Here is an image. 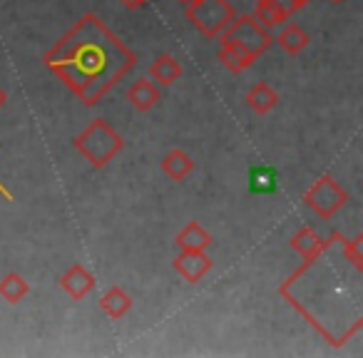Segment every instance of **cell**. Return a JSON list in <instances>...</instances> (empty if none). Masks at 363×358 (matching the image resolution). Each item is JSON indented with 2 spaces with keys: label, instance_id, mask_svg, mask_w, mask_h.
<instances>
[{
  "label": "cell",
  "instance_id": "17",
  "mask_svg": "<svg viewBox=\"0 0 363 358\" xmlns=\"http://www.w3.org/2000/svg\"><path fill=\"white\" fill-rule=\"evenodd\" d=\"M254 21L259 23L262 28H277V26H281L284 21H286L291 13L286 11V8H281V6H277L274 0H257V8H254Z\"/></svg>",
  "mask_w": 363,
  "mask_h": 358
},
{
  "label": "cell",
  "instance_id": "8",
  "mask_svg": "<svg viewBox=\"0 0 363 358\" xmlns=\"http://www.w3.org/2000/svg\"><path fill=\"white\" fill-rule=\"evenodd\" d=\"M217 57L229 72H234V75H239V72H244L247 67H252L254 62H257V57H254L252 52L244 50L239 43H232V40H219Z\"/></svg>",
  "mask_w": 363,
  "mask_h": 358
},
{
  "label": "cell",
  "instance_id": "6",
  "mask_svg": "<svg viewBox=\"0 0 363 358\" xmlns=\"http://www.w3.org/2000/svg\"><path fill=\"white\" fill-rule=\"evenodd\" d=\"M214 262L207 257V252H179L174 259V272L187 284H197L212 272Z\"/></svg>",
  "mask_w": 363,
  "mask_h": 358
},
{
  "label": "cell",
  "instance_id": "23",
  "mask_svg": "<svg viewBox=\"0 0 363 358\" xmlns=\"http://www.w3.org/2000/svg\"><path fill=\"white\" fill-rule=\"evenodd\" d=\"M6 102H8V92L3 90V87H0V107L6 105Z\"/></svg>",
  "mask_w": 363,
  "mask_h": 358
},
{
  "label": "cell",
  "instance_id": "15",
  "mask_svg": "<svg viewBox=\"0 0 363 358\" xmlns=\"http://www.w3.org/2000/svg\"><path fill=\"white\" fill-rule=\"evenodd\" d=\"M277 102H279V95L269 82H257V85L247 92V105L252 107L257 115L272 112L274 107H277Z\"/></svg>",
  "mask_w": 363,
  "mask_h": 358
},
{
  "label": "cell",
  "instance_id": "18",
  "mask_svg": "<svg viewBox=\"0 0 363 358\" xmlns=\"http://www.w3.org/2000/svg\"><path fill=\"white\" fill-rule=\"evenodd\" d=\"M28 293H30V284L26 281L23 274L11 272L0 279V298H6L8 303H21Z\"/></svg>",
  "mask_w": 363,
  "mask_h": 358
},
{
  "label": "cell",
  "instance_id": "20",
  "mask_svg": "<svg viewBox=\"0 0 363 358\" xmlns=\"http://www.w3.org/2000/svg\"><path fill=\"white\" fill-rule=\"evenodd\" d=\"M120 3L125 8H130V11H137V8H140L142 3H145V0H120Z\"/></svg>",
  "mask_w": 363,
  "mask_h": 358
},
{
  "label": "cell",
  "instance_id": "13",
  "mask_svg": "<svg viewBox=\"0 0 363 358\" xmlns=\"http://www.w3.org/2000/svg\"><path fill=\"white\" fill-rule=\"evenodd\" d=\"M274 43H277V45L281 47L286 55H298V52L306 50L308 33L303 30V28H298L296 23H289L286 28H281V30H279V35L274 38Z\"/></svg>",
  "mask_w": 363,
  "mask_h": 358
},
{
  "label": "cell",
  "instance_id": "10",
  "mask_svg": "<svg viewBox=\"0 0 363 358\" xmlns=\"http://www.w3.org/2000/svg\"><path fill=\"white\" fill-rule=\"evenodd\" d=\"M212 242H214L212 234H209L199 222H189L174 239L179 252H207V249L212 247Z\"/></svg>",
  "mask_w": 363,
  "mask_h": 358
},
{
  "label": "cell",
  "instance_id": "21",
  "mask_svg": "<svg viewBox=\"0 0 363 358\" xmlns=\"http://www.w3.org/2000/svg\"><path fill=\"white\" fill-rule=\"evenodd\" d=\"M274 3H277V6H281V8H286L289 13H296V11H294V3H291V0H274Z\"/></svg>",
  "mask_w": 363,
  "mask_h": 358
},
{
  "label": "cell",
  "instance_id": "4",
  "mask_svg": "<svg viewBox=\"0 0 363 358\" xmlns=\"http://www.w3.org/2000/svg\"><path fill=\"white\" fill-rule=\"evenodd\" d=\"M219 40L239 43L244 50H249L259 60V57L272 47L274 38L267 28H262L257 21H254V16H234V21L229 23L227 30L219 35Z\"/></svg>",
  "mask_w": 363,
  "mask_h": 358
},
{
  "label": "cell",
  "instance_id": "1",
  "mask_svg": "<svg viewBox=\"0 0 363 358\" xmlns=\"http://www.w3.org/2000/svg\"><path fill=\"white\" fill-rule=\"evenodd\" d=\"M137 57L125 43L95 16L87 13L45 55L52 70L85 105H97L127 72Z\"/></svg>",
  "mask_w": 363,
  "mask_h": 358
},
{
  "label": "cell",
  "instance_id": "3",
  "mask_svg": "<svg viewBox=\"0 0 363 358\" xmlns=\"http://www.w3.org/2000/svg\"><path fill=\"white\" fill-rule=\"evenodd\" d=\"M234 6L229 0H189L187 18L207 40H219L234 21Z\"/></svg>",
  "mask_w": 363,
  "mask_h": 358
},
{
  "label": "cell",
  "instance_id": "24",
  "mask_svg": "<svg viewBox=\"0 0 363 358\" xmlns=\"http://www.w3.org/2000/svg\"><path fill=\"white\" fill-rule=\"evenodd\" d=\"M0 192H3V194H6L8 199H11V194H8V189H3V187H0Z\"/></svg>",
  "mask_w": 363,
  "mask_h": 358
},
{
  "label": "cell",
  "instance_id": "22",
  "mask_svg": "<svg viewBox=\"0 0 363 358\" xmlns=\"http://www.w3.org/2000/svg\"><path fill=\"white\" fill-rule=\"evenodd\" d=\"M294 3V11H301L303 6H308V3H311V0H291Z\"/></svg>",
  "mask_w": 363,
  "mask_h": 358
},
{
  "label": "cell",
  "instance_id": "9",
  "mask_svg": "<svg viewBox=\"0 0 363 358\" xmlns=\"http://www.w3.org/2000/svg\"><path fill=\"white\" fill-rule=\"evenodd\" d=\"M160 100H162V90H160V85L152 80H137V82H132V87L127 90V102H130L137 112H150Z\"/></svg>",
  "mask_w": 363,
  "mask_h": 358
},
{
  "label": "cell",
  "instance_id": "11",
  "mask_svg": "<svg viewBox=\"0 0 363 358\" xmlns=\"http://www.w3.org/2000/svg\"><path fill=\"white\" fill-rule=\"evenodd\" d=\"M162 172L169 177L172 182H182L184 177H189L194 172L192 155L179 150V147H174V150H169L164 157H162Z\"/></svg>",
  "mask_w": 363,
  "mask_h": 358
},
{
  "label": "cell",
  "instance_id": "14",
  "mask_svg": "<svg viewBox=\"0 0 363 358\" xmlns=\"http://www.w3.org/2000/svg\"><path fill=\"white\" fill-rule=\"evenodd\" d=\"M150 72H152V80H155L157 85L169 87L182 77V65H179V60H177L174 55L164 52V55H160L155 62H152Z\"/></svg>",
  "mask_w": 363,
  "mask_h": 358
},
{
  "label": "cell",
  "instance_id": "26",
  "mask_svg": "<svg viewBox=\"0 0 363 358\" xmlns=\"http://www.w3.org/2000/svg\"><path fill=\"white\" fill-rule=\"evenodd\" d=\"M331 3H343V0H331Z\"/></svg>",
  "mask_w": 363,
  "mask_h": 358
},
{
  "label": "cell",
  "instance_id": "25",
  "mask_svg": "<svg viewBox=\"0 0 363 358\" xmlns=\"http://www.w3.org/2000/svg\"><path fill=\"white\" fill-rule=\"evenodd\" d=\"M179 3H184V6H187V3H189V0H179Z\"/></svg>",
  "mask_w": 363,
  "mask_h": 358
},
{
  "label": "cell",
  "instance_id": "5",
  "mask_svg": "<svg viewBox=\"0 0 363 358\" xmlns=\"http://www.w3.org/2000/svg\"><path fill=\"white\" fill-rule=\"evenodd\" d=\"M303 202H306V207L311 209L316 217L331 219L333 214L348 202V194L331 174H323L321 179H316V182L303 192Z\"/></svg>",
  "mask_w": 363,
  "mask_h": 358
},
{
  "label": "cell",
  "instance_id": "2",
  "mask_svg": "<svg viewBox=\"0 0 363 358\" xmlns=\"http://www.w3.org/2000/svg\"><path fill=\"white\" fill-rule=\"evenodd\" d=\"M122 147H125L122 137L117 135L115 127L107 120H102V117L92 120L90 125L75 137V150L80 152V155L85 157V162H90L95 169L110 164L122 152Z\"/></svg>",
  "mask_w": 363,
  "mask_h": 358
},
{
  "label": "cell",
  "instance_id": "7",
  "mask_svg": "<svg viewBox=\"0 0 363 358\" xmlns=\"http://www.w3.org/2000/svg\"><path fill=\"white\" fill-rule=\"evenodd\" d=\"M95 276H92L90 269H85L82 264H72L60 279V289L72 298V301H82L87 293L95 289Z\"/></svg>",
  "mask_w": 363,
  "mask_h": 358
},
{
  "label": "cell",
  "instance_id": "12",
  "mask_svg": "<svg viewBox=\"0 0 363 358\" xmlns=\"http://www.w3.org/2000/svg\"><path fill=\"white\" fill-rule=\"evenodd\" d=\"M100 308H102V313H105V316L112 318V321H120V318H125L127 313L132 311V296L125 291V289L112 286V289H107V291L102 293Z\"/></svg>",
  "mask_w": 363,
  "mask_h": 358
},
{
  "label": "cell",
  "instance_id": "19",
  "mask_svg": "<svg viewBox=\"0 0 363 358\" xmlns=\"http://www.w3.org/2000/svg\"><path fill=\"white\" fill-rule=\"evenodd\" d=\"M249 189H252L254 194L277 192V174H274V169H269V167H257V169H252Z\"/></svg>",
  "mask_w": 363,
  "mask_h": 358
},
{
  "label": "cell",
  "instance_id": "16",
  "mask_svg": "<svg viewBox=\"0 0 363 358\" xmlns=\"http://www.w3.org/2000/svg\"><path fill=\"white\" fill-rule=\"evenodd\" d=\"M289 244H291V249L303 259V262L311 259V257H316V254L323 249V239L318 237L311 227H301L291 239H289Z\"/></svg>",
  "mask_w": 363,
  "mask_h": 358
}]
</instances>
